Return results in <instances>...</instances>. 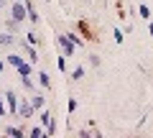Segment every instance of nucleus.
<instances>
[{"label":"nucleus","mask_w":153,"mask_h":138,"mask_svg":"<svg viewBox=\"0 0 153 138\" xmlns=\"http://www.w3.org/2000/svg\"><path fill=\"white\" fill-rule=\"evenodd\" d=\"M41 123H44V128H46V136H54V133H56L54 118H51V113L46 110V107H41Z\"/></svg>","instance_id":"obj_5"},{"label":"nucleus","mask_w":153,"mask_h":138,"mask_svg":"<svg viewBox=\"0 0 153 138\" xmlns=\"http://www.w3.org/2000/svg\"><path fill=\"white\" fill-rule=\"evenodd\" d=\"M148 33H151V36H153V23H151V26H148Z\"/></svg>","instance_id":"obj_26"},{"label":"nucleus","mask_w":153,"mask_h":138,"mask_svg":"<svg viewBox=\"0 0 153 138\" xmlns=\"http://www.w3.org/2000/svg\"><path fill=\"white\" fill-rule=\"evenodd\" d=\"M33 115H36V107L31 105V100L21 97V100H18V113H16V118H21V120H28V118H33Z\"/></svg>","instance_id":"obj_1"},{"label":"nucleus","mask_w":153,"mask_h":138,"mask_svg":"<svg viewBox=\"0 0 153 138\" xmlns=\"http://www.w3.org/2000/svg\"><path fill=\"white\" fill-rule=\"evenodd\" d=\"M26 41L36 46V44H38V33H33V31H31V33H26Z\"/></svg>","instance_id":"obj_17"},{"label":"nucleus","mask_w":153,"mask_h":138,"mask_svg":"<svg viewBox=\"0 0 153 138\" xmlns=\"http://www.w3.org/2000/svg\"><path fill=\"white\" fill-rule=\"evenodd\" d=\"M46 3H49V0H46Z\"/></svg>","instance_id":"obj_28"},{"label":"nucleus","mask_w":153,"mask_h":138,"mask_svg":"<svg viewBox=\"0 0 153 138\" xmlns=\"http://www.w3.org/2000/svg\"><path fill=\"white\" fill-rule=\"evenodd\" d=\"M38 82H41V87H44V90L51 87V79H49V74H46V72H38Z\"/></svg>","instance_id":"obj_11"},{"label":"nucleus","mask_w":153,"mask_h":138,"mask_svg":"<svg viewBox=\"0 0 153 138\" xmlns=\"http://www.w3.org/2000/svg\"><path fill=\"white\" fill-rule=\"evenodd\" d=\"M82 77H84V66H76L74 72H71V82H79Z\"/></svg>","instance_id":"obj_14"},{"label":"nucleus","mask_w":153,"mask_h":138,"mask_svg":"<svg viewBox=\"0 0 153 138\" xmlns=\"http://www.w3.org/2000/svg\"><path fill=\"white\" fill-rule=\"evenodd\" d=\"M21 61H23L21 54H8V56H5V64H10V66H18Z\"/></svg>","instance_id":"obj_10"},{"label":"nucleus","mask_w":153,"mask_h":138,"mask_svg":"<svg viewBox=\"0 0 153 138\" xmlns=\"http://www.w3.org/2000/svg\"><path fill=\"white\" fill-rule=\"evenodd\" d=\"M89 64H92V66H100V56H97V54H89Z\"/></svg>","instance_id":"obj_23"},{"label":"nucleus","mask_w":153,"mask_h":138,"mask_svg":"<svg viewBox=\"0 0 153 138\" xmlns=\"http://www.w3.org/2000/svg\"><path fill=\"white\" fill-rule=\"evenodd\" d=\"M16 69H18V77H31V74H33V66H31V61H26V59H23L21 64L16 66Z\"/></svg>","instance_id":"obj_6"},{"label":"nucleus","mask_w":153,"mask_h":138,"mask_svg":"<svg viewBox=\"0 0 153 138\" xmlns=\"http://www.w3.org/2000/svg\"><path fill=\"white\" fill-rule=\"evenodd\" d=\"M31 105L36 107V110H41V107L46 105V97H44V95H41V92H36V95H33V97H31Z\"/></svg>","instance_id":"obj_8"},{"label":"nucleus","mask_w":153,"mask_h":138,"mask_svg":"<svg viewBox=\"0 0 153 138\" xmlns=\"http://www.w3.org/2000/svg\"><path fill=\"white\" fill-rule=\"evenodd\" d=\"M138 13H140L143 21H151V8H148V5H140V8H138Z\"/></svg>","instance_id":"obj_15"},{"label":"nucleus","mask_w":153,"mask_h":138,"mask_svg":"<svg viewBox=\"0 0 153 138\" xmlns=\"http://www.w3.org/2000/svg\"><path fill=\"white\" fill-rule=\"evenodd\" d=\"M112 36H115V41H117V44H123V31H120V28H115Z\"/></svg>","instance_id":"obj_22"},{"label":"nucleus","mask_w":153,"mask_h":138,"mask_svg":"<svg viewBox=\"0 0 153 138\" xmlns=\"http://www.w3.org/2000/svg\"><path fill=\"white\" fill-rule=\"evenodd\" d=\"M10 18H13V21H18V23L28 21V10H26V3H23V0H16V3H13V8H10Z\"/></svg>","instance_id":"obj_2"},{"label":"nucleus","mask_w":153,"mask_h":138,"mask_svg":"<svg viewBox=\"0 0 153 138\" xmlns=\"http://www.w3.org/2000/svg\"><path fill=\"white\" fill-rule=\"evenodd\" d=\"M28 136H31V138H46V128H31Z\"/></svg>","instance_id":"obj_12"},{"label":"nucleus","mask_w":153,"mask_h":138,"mask_svg":"<svg viewBox=\"0 0 153 138\" xmlns=\"http://www.w3.org/2000/svg\"><path fill=\"white\" fill-rule=\"evenodd\" d=\"M21 49L26 51L28 61H36V59H38V56H36V49H33V44H28V41H21Z\"/></svg>","instance_id":"obj_7"},{"label":"nucleus","mask_w":153,"mask_h":138,"mask_svg":"<svg viewBox=\"0 0 153 138\" xmlns=\"http://www.w3.org/2000/svg\"><path fill=\"white\" fill-rule=\"evenodd\" d=\"M3 5H5V0H0V8H3Z\"/></svg>","instance_id":"obj_27"},{"label":"nucleus","mask_w":153,"mask_h":138,"mask_svg":"<svg viewBox=\"0 0 153 138\" xmlns=\"http://www.w3.org/2000/svg\"><path fill=\"white\" fill-rule=\"evenodd\" d=\"M5 133H8V136H16V138H21V136H23V128H16V125H8V128H5Z\"/></svg>","instance_id":"obj_13"},{"label":"nucleus","mask_w":153,"mask_h":138,"mask_svg":"<svg viewBox=\"0 0 153 138\" xmlns=\"http://www.w3.org/2000/svg\"><path fill=\"white\" fill-rule=\"evenodd\" d=\"M18 26H21V23H18V21H13V18H10L8 23H5V28H8L10 33H16V31H18Z\"/></svg>","instance_id":"obj_16"},{"label":"nucleus","mask_w":153,"mask_h":138,"mask_svg":"<svg viewBox=\"0 0 153 138\" xmlns=\"http://www.w3.org/2000/svg\"><path fill=\"white\" fill-rule=\"evenodd\" d=\"M66 36L71 39V44H74V46H82V36H76V33H66Z\"/></svg>","instance_id":"obj_19"},{"label":"nucleus","mask_w":153,"mask_h":138,"mask_svg":"<svg viewBox=\"0 0 153 138\" xmlns=\"http://www.w3.org/2000/svg\"><path fill=\"white\" fill-rule=\"evenodd\" d=\"M3 69H5V59H0V74H3Z\"/></svg>","instance_id":"obj_25"},{"label":"nucleus","mask_w":153,"mask_h":138,"mask_svg":"<svg viewBox=\"0 0 153 138\" xmlns=\"http://www.w3.org/2000/svg\"><path fill=\"white\" fill-rule=\"evenodd\" d=\"M76 105H79V102H76V97H69V102H66V107H69V113H74V110H76Z\"/></svg>","instance_id":"obj_20"},{"label":"nucleus","mask_w":153,"mask_h":138,"mask_svg":"<svg viewBox=\"0 0 153 138\" xmlns=\"http://www.w3.org/2000/svg\"><path fill=\"white\" fill-rule=\"evenodd\" d=\"M0 118H8V107H5V100L0 97Z\"/></svg>","instance_id":"obj_21"},{"label":"nucleus","mask_w":153,"mask_h":138,"mask_svg":"<svg viewBox=\"0 0 153 138\" xmlns=\"http://www.w3.org/2000/svg\"><path fill=\"white\" fill-rule=\"evenodd\" d=\"M56 44H59V49L64 51V56H71V54H74V49H76L66 33H59V36H56Z\"/></svg>","instance_id":"obj_4"},{"label":"nucleus","mask_w":153,"mask_h":138,"mask_svg":"<svg viewBox=\"0 0 153 138\" xmlns=\"http://www.w3.org/2000/svg\"><path fill=\"white\" fill-rule=\"evenodd\" d=\"M56 66H59L61 72H64V69H66V61H64V56H59V59H56Z\"/></svg>","instance_id":"obj_24"},{"label":"nucleus","mask_w":153,"mask_h":138,"mask_svg":"<svg viewBox=\"0 0 153 138\" xmlns=\"http://www.w3.org/2000/svg\"><path fill=\"white\" fill-rule=\"evenodd\" d=\"M21 82H23V87H26L28 92L33 90V79H31V77H21Z\"/></svg>","instance_id":"obj_18"},{"label":"nucleus","mask_w":153,"mask_h":138,"mask_svg":"<svg viewBox=\"0 0 153 138\" xmlns=\"http://www.w3.org/2000/svg\"><path fill=\"white\" fill-rule=\"evenodd\" d=\"M16 44V33H0V46H13Z\"/></svg>","instance_id":"obj_9"},{"label":"nucleus","mask_w":153,"mask_h":138,"mask_svg":"<svg viewBox=\"0 0 153 138\" xmlns=\"http://www.w3.org/2000/svg\"><path fill=\"white\" fill-rule=\"evenodd\" d=\"M3 100H5V107H8V118H16V113H18V95L13 92V90H8V92L3 95Z\"/></svg>","instance_id":"obj_3"}]
</instances>
